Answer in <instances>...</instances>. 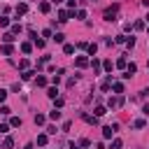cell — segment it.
<instances>
[{
  "mask_svg": "<svg viewBox=\"0 0 149 149\" xmlns=\"http://www.w3.org/2000/svg\"><path fill=\"white\" fill-rule=\"evenodd\" d=\"M117 130H119V123H112V126H105V128H103V138H112V135L117 133Z\"/></svg>",
  "mask_w": 149,
  "mask_h": 149,
  "instance_id": "obj_1",
  "label": "cell"
},
{
  "mask_svg": "<svg viewBox=\"0 0 149 149\" xmlns=\"http://www.w3.org/2000/svg\"><path fill=\"white\" fill-rule=\"evenodd\" d=\"M117 12H119V5H112L109 9H105V19H107V21H114V19H117Z\"/></svg>",
  "mask_w": 149,
  "mask_h": 149,
  "instance_id": "obj_2",
  "label": "cell"
},
{
  "mask_svg": "<svg viewBox=\"0 0 149 149\" xmlns=\"http://www.w3.org/2000/svg\"><path fill=\"white\" fill-rule=\"evenodd\" d=\"M107 105H109V107H121V105H123V98H121V96L109 98V100H107Z\"/></svg>",
  "mask_w": 149,
  "mask_h": 149,
  "instance_id": "obj_3",
  "label": "cell"
},
{
  "mask_svg": "<svg viewBox=\"0 0 149 149\" xmlns=\"http://www.w3.org/2000/svg\"><path fill=\"white\" fill-rule=\"evenodd\" d=\"M74 65H77V68H86V65H89V58H86V56H77Z\"/></svg>",
  "mask_w": 149,
  "mask_h": 149,
  "instance_id": "obj_4",
  "label": "cell"
},
{
  "mask_svg": "<svg viewBox=\"0 0 149 149\" xmlns=\"http://www.w3.org/2000/svg\"><path fill=\"white\" fill-rule=\"evenodd\" d=\"M26 12H28V5H26V3H19V5H16V16H21V14H26Z\"/></svg>",
  "mask_w": 149,
  "mask_h": 149,
  "instance_id": "obj_5",
  "label": "cell"
},
{
  "mask_svg": "<svg viewBox=\"0 0 149 149\" xmlns=\"http://www.w3.org/2000/svg\"><path fill=\"white\" fill-rule=\"evenodd\" d=\"M14 42V33H5L3 35V44H12Z\"/></svg>",
  "mask_w": 149,
  "mask_h": 149,
  "instance_id": "obj_6",
  "label": "cell"
},
{
  "mask_svg": "<svg viewBox=\"0 0 149 149\" xmlns=\"http://www.w3.org/2000/svg\"><path fill=\"white\" fill-rule=\"evenodd\" d=\"M0 51H3V56H9L14 49H12V44H3V47H0Z\"/></svg>",
  "mask_w": 149,
  "mask_h": 149,
  "instance_id": "obj_7",
  "label": "cell"
},
{
  "mask_svg": "<svg viewBox=\"0 0 149 149\" xmlns=\"http://www.w3.org/2000/svg\"><path fill=\"white\" fill-rule=\"evenodd\" d=\"M21 51H23V54H30V51H33V44H30V42H21Z\"/></svg>",
  "mask_w": 149,
  "mask_h": 149,
  "instance_id": "obj_8",
  "label": "cell"
},
{
  "mask_svg": "<svg viewBox=\"0 0 149 149\" xmlns=\"http://www.w3.org/2000/svg\"><path fill=\"white\" fill-rule=\"evenodd\" d=\"M126 72H128V74H135V72H138V65H135V63H128V65H126Z\"/></svg>",
  "mask_w": 149,
  "mask_h": 149,
  "instance_id": "obj_9",
  "label": "cell"
},
{
  "mask_svg": "<svg viewBox=\"0 0 149 149\" xmlns=\"http://www.w3.org/2000/svg\"><path fill=\"white\" fill-rule=\"evenodd\" d=\"M112 89H114V93H123V84H121V82H114V84H112Z\"/></svg>",
  "mask_w": 149,
  "mask_h": 149,
  "instance_id": "obj_10",
  "label": "cell"
},
{
  "mask_svg": "<svg viewBox=\"0 0 149 149\" xmlns=\"http://www.w3.org/2000/svg\"><path fill=\"white\" fill-rule=\"evenodd\" d=\"M86 51H89V56H96V51H98V44H89V47H86Z\"/></svg>",
  "mask_w": 149,
  "mask_h": 149,
  "instance_id": "obj_11",
  "label": "cell"
},
{
  "mask_svg": "<svg viewBox=\"0 0 149 149\" xmlns=\"http://www.w3.org/2000/svg\"><path fill=\"white\" fill-rule=\"evenodd\" d=\"M9 126H12V128H19V126H21V119H19V117H12Z\"/></svg>",
  "mask_w": 149,
  "mask_h": 149,
  "instance_id": "obj_12",
  "label": "cell"
},
{
  "mask_svg": "<svg viewBox=\"0 0 149 149\" xmlns=\"http://www.w3.org/2000/svg\"><path fill=\"white\" fill-rule=\"evenodd\" d=\"M49 119H54V121L61 119V112H58V109H51V112H49Z\"/></svg>",
  "mask_w": 149,
  "mask_h": 149,
  "instance_id": "obj_13",
  "label": "cell"
},
{
  "mask_svg": "<svg viewBox=\"0 0 149 149\" xmlns=\"http://www.w3.org/2000/svg\"><path fill=\"white\" fill-rule=\"evenodd\" d=\"M49 9H51V5H49V3H40V12H42V14H47Z\"/></svg>",
  "mask_w": 149,
  "mask_h": 149,
  "instance_id": "obj_14",
  "label": "cell"
},
{
  "mask_svg": "<svg viewBox=\"0 0 149 149\" xmlns=\"http://www.w3.org/2000/svg\"><path fill=\"white\" fill-rule=\"evenodd\" d=\"M3 147H5V149H12V147H14V140H12V138H5Z\"/></svg>",
  "mask_w": 149,
  "mask_h": 149,
  "instance_id": "obj_15",
  "label": "cell"
},
{
  "mask_svg": "<svg viewBox=\"0 0 149 149\" xmlns=\"http://www.w3.org/2000/svg\"><path fill=\"white\" fill-rule=\"evenodd\" d=\"M35 84H37V86H47V77H42V74H40V77L35 79Z\"/></svg>",
  "mask_w": 149,
  "mask_h": 149,
  "instance_id": "obj_16",
  "label": "cell"
},
{
  "mask_svg": "<svg viewBox=\"0 0 149 149\" xmlns=\"http://www.w3.org/2000/svg\"><path fill=\"white\" fill-rule=\"evenodd\" d=\"M44 121H47V119H44V114H35V123H37V126H42Z\"/></svg>",
  "mask_w": 149,
  "mask_h": 149,
  "instance_id": "obj_17",
  "label": "cell"
},
{
  "mask_svg": "<svg viewBox=\"0 0 149 149\" xmlns=\"http://www.w3.org/2000/svg\"><path fill=\"white\" fill-rule=\"evenodd\" d=\"M37 144H40V147L47 144V135H44V133H42V135H37Z\"/></svg>",
  "mask_w": 149,
  "mask_h": 149,
  "instance_id": "obj_18",
  "label": "cell"
},
{
  "mask_svg": "<svg viewBox=\"0 0 149 149\" xmlns=\"http://www.w3.org/2000/svg\"><path fill=\"white\" fill-rule=\"evenodd\" d=\"M126 65H128V63H126V56H121V58L117 61V68H126Z\"/></svg>",
  "mask_w": 149,
  "mask_h": 149,
  "instance_id": "obj_19",
  "label": "cell"
},
{
  "mask_svg": "<svg viewBox=\"0 0 149 149\" xmlns=\"http://www.w3.org/2000/svg\"><path fill=\"white\" fill-rule=\"evenodd\" d=\"M0 26L7 28V26H9V19H7V16H0Z\"/></svg>",
  "mask_w": 149,
  "mask_h": 149,
  "instance_id": "obj_20",
  "label": "cell"
},
{
  "mask_svg": "<svg viewBox=\"0 0 149 149\" xmlns=\"http://www.w3.org/2000/svg\"><path fill=\"white\" fill-rule=\"evenodd\" d=\"M9 128H12L9 123H0V133H9Z\"/></svg>",
  "mask_w": 149,
  "mask_h": 149,
  "instance_id": "obj_21",
  "label": "cell"
},
{
  "mask_svg": "<svg viewBox=\"0 0 149 149\" xmlns=\"http://www.w3.org/2000/svg\"><path fill=\"white\" fill-rule=\"evenodd\" d=\"M63 51H65V54H74V44H65Z\"/></svg>",
  "mask_w": 149,
  "mask_h": 149,
  "instance_id": "obj_22",
  "label": "cell"
},
{
  "mask_svg": "<svg viewBox=\"0 0 149 149\" xmlns=\"http://www.w3.org/2000/svg\"><path fill=\"white\" fill-rule=\"evenodd\" d=\"M33 77V70H23V74H21V79H30Z\"/></svg>",
  "mask_w": 149,
  "mask_h": 149,
  "instance_id": "obj_23",
  "label": "cell"
},
{
  "mask_svg": "<svg viewBox=\"0 0 149 149\" xmlns=\"http://www.w3.org/2000/svg\"><path fill=\"white\" fill-rule=\"evenodd\" d=\"M103 114H107V109L105 107H96V117H103Z\"/></svg>",
  "mask_w": 149,
  "mask_h": 149,
  "instance_id": "obj_24",
  "label": "cell"
},
{
  "mask_svg": "<svg viewBox=\"0 0 149 149\" xmlns=\"http://www.w3.org/2000/svg\"><path fill=\"white\" fill-rule=\"evenodd\" d=\"M54 40H56V42H63V40H65V35H63V33H56V35H54Z\"/></svg>",
  "mask_w": 149,
  "mask_h": 149,
  "instance_id": "obj_25",
  "label": "cell"
},
{
  "mask_svg": "<svg viewBox=\"0 0 149 149\" xmlns=\"http://www.w3.org/2000/svg\"><path fill=\"white\" fill-rule=\"evenodd\" d=\"M133 28H135V30H142V28H144V21H135Z\"/></svg>",
  "mask_w": 149,
  "mask_h": 149,
  "instance_id": "obj_26",
  "label": "cell"
},
{
  "mask_svg": "<svg viewBox=\"0 0 149 149\" xmlns=\"http://www.w3.org/2000/svg\"><path fill=\"white\" fill-rule=\"evenodd\" d=\"M126 47H128V49L135 47V40H133V37H128V40H126Z\"/></svg>",
  "mask_w": 149,
  "mask_h": 149,
  "instance_id": "obj_27",
  "label": "cell"
},
{
  "mask_svg": "<svg viewBox=\"0 0 149 149\" xmlns=\"http://www.w3.org/2000/svg\"><path fill=\"white\" fill-rule=\"evenodd\" d=\"M91 65H93V72H100V63H98L96 58H93V63H91Z\"/></svg>",
  "mask_w": 149,
  "mask_h": 149,
  "instance_id": "obj_28",
  "label": "cell"
},
{
  "mask_svg": "<svg viewBox=\"0 0 149 149\" xmlns=\"http://www.w3.org/2000/svg\"><path fill=\"white\" fill-rule=\"evenodd\" d=\"M56 93H58L56 89H47V96H49V98H56Z\"/></svg>",
  "mask_w": 149,
  "mask_h": 149,
  "instance_id": "obj_29",
  "label": "cell"
},
{
  "mask_svg": "<svg viewBox=\"0 0 149 149\" xmlns=\"http://www.w3.org/2000/svg\"><path fill=\"white\" fill-rule=\"evenodd\" d=\"M54 103H56V107H63V105H65V100H63V98H54Z\"/></svg>",
  "mask_w": 149,
  "mask_h": 149,
  "instance_id": "obj_30",
  "label": "cell"
},
{
  "mask_svg": "<svg viewBox=\"0 0 149 149\" xmlns=\"http://www.w3.org/2000/svg\"><path fill=\"white\" fill-rule=\"evenodd\" d=\"M12 33H14V35H19V33H21V26L14 23V26H12Z\"/></svg>",
  "mask_w": 149,
  "mask_h": 149,
  "instance_id": "obj_31",
  "label": "cell"
},
{
  "mask_svg": "<svg viewBox=\"0 0 149 149\" xmlns=\"http://www.w3.org/2000/svg\"><path fill=\"white\" fill-rule=\"evenodd\" d=\"M103 68H105L107 72H112V61H105V63H103Z\"/></svg>",
  "mask_w": 149,
  "mask_h": 149,
  "instance_id": "obj_32",
  "label": "cell"
},
{
  "mask_svg": "<svg viewBox=\"0 0 149 149\" xmlns=\"http://www.w3.org/2000/svg\"><path fill=\"white\" fill-rule=\"evenodd\" d=\"M133 126H135V128H144V119H138Z\"/></svg>",
  "mask_w": 149,
  "mask_h": 149,
  "instance_id": "obj_33",
  "label": "cell"
},
{
  "mask_svg": "<svg viewBox=\"0 0 149 149\" xmlns=\"http://www.w3.org/2000/svg\"><path fill=\"white\" fill-rule=\"evenodd\" d=\"M9 112H12V109H9L7 105H3V107H0V114H9Z\"/></svg>",
  "mask_w": 149,
  "mask_h": 149,
  "instance_id": "obj_34",
  "label": "cell"
},
{
  "mask_svg": "<svg viewBox=\"0 0 149 149\" xmlns=\"http://www.w3.org/2000/svg\"><path fill=\"white\" fill-rule=\"evenodd\" d=\"M33 42H35V47H37V49H42V47H44V40H33Z\"/></svg>",
  "mask_w": 149,
  "mask_h": 149,
  "instance_id": "obj_35",
  "label": "cell"
},
{
  "mask_svg": "<svg viewBox=\"0 0 149 149\" xmlns=\"http://www.w3.org/2000/svg\"><path fill=\"white\" fill-rule=\"evenodd\" d=\"M19 68H21V70H26V68H28V61H26V58H23V61H19Z\"/></svg>",
  "mask_w": 149,
  "mask_h": 149,
  "instance_id": "obj_36",
  "label": "cell"
},
{
  "mask_svg": "<svg viewBox=\"0 0 149 149\" xmlns=\"http://www.w3.org/2000/svg\"><path fill=\"white\" fill-rule=\"evenodd\" d=\"M112 149H121V140H114V142H112Z\"/></svg>",
  "mask_w": 149,
  "mask_h": 149,
  "instance_id": "obj_37",
  "label": "cell"
},
{
  "mask_svg": "<svg viewBox=\"0 0 149 149\" xmlns=\"http://www.w3.org/2000/svg\"><path fill=\"white\" fill-rule=\"evenodd\" d=\"M74 16H77V19H86V12H84V9H79V12L74 14Z\"/></svg>",
  "mask_w": 149,
  "mask_h": 149,
  "instance_id": "obj_38",
  "label": "cell"
},
{
  "mask_svg": "<svg viewBox=\"0 0 149 149\" xmlns=\"http://www.w3.org/2000/svg\"><path fill=\"white\" fill-rule=\"evenodd\" d=\"M5 98H7V91H3V89H0V103H3Z\"/></svg>",
  "mask_w": 149,
  "mask_h": 149,
  "instance_id": "obj_39",
  "label": "cell"
},
{
  "mask_svg": "<svg viewBox=\"0 0 149 149\" xmlns=\"http://www.w3.org/2000/svg\"><path fill=\"white\" fill-rule=\"evenodd\" d=\"M68 5H70V7L74 9V5H77V0H68Z\"/></svg>",
  "mask_w": 149,
  "mask_h": 149,
  "instance_id": "obj_40",
  "label": "cell"
},
{
  "mask_svg": "<svg viewBox=\"0 0 149 149\" xmlns=\"http://www.w3.org/2000/svg\"><path fill=\"white\" fill-rule=\"evenodd\" d=\"M142 112H144V114L149 117V105H144V107H142Z\"/></svg>",
  "mask_w": 149,
  "mask_h": 149,
  "instance_id": "obj_41",
  "label": "cell"
},
{
  "mask_svg": "<svg viewBox=\"0 0 149 149\" xmlns=\"http://www.w3.org/2000/svg\"><path fill=\"white\" fill-rule=\"evenodd\" d=\"M51 3H56V5H58V3H63V0H51Z\"/></svg>",
  "mask_w": 149,
  "mask_h": 149,
  "instance_id": "obj_42",
  "label": "cell"
},
{
  "mask_svg": "<svg viewBox=\"0 0 149 149\" xmlns=\"http://www.w3.org/2000/svg\"><path fill=\"white\" fill-rule=\"evenodd\" d=\"M147 21H149V16H147Z\"/></svg>",
  "mask_w": 149,
  "mask_h": 149,
  "instance_id": "obj_43",
  "label": "cell"
}]
</instances>
